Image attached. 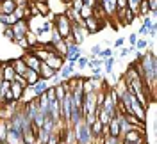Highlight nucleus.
Returning a JSON list of instances; mask_svg holds the SVG:
<instances>
[{
  "instance_id": "obj_16",
  "label": "nucleus",
  "mask_w": 157,
  "mask_h": 144,
  "mask_svg": "<svg viewBox=\"0 0 157 144\" xmlns=\"http://www.w3.org/2000/svg\"><path fill=\"white\" fill-rule=\"evenodd\" d=\"M59 73H61V80H68V78H71V75H75V66L64 64V66L59 69Z\"/></svg>"
},
{
  "instance_id": "obj_26",
  "label": "nucleus",
  "mask_w": 157,
  "mask_h": 144,
  "mask_svg": "<svg viewBox=\"0 0 157 144\" xmlns=\"http://www.w3.org/2000/svg\"><path fill=\"white\" fill-rule=\"evenodd\" d=\"M100 59H109L113 57V48H102V52H100Z\"/></svg>"
},
{
  "instance_id": "obj_23",
  "label": "nucleus",
  "mask_w": 157,
  "mask_h": 144,
  "mask_svg": "<svg viewBox=\"0 0 157 144\" xmlns=\"http://www.w3.org/2000/svg\"><path fill=\"white\" fill-rule=\"evenodd\" d=\"M114 62L116 59L114 57H109V59H104V68H105V73H113V68H114Z\"/></svg>"
},
{
  "instance_id": "obj_38",
  "label": "nucleus",
  "mask_w": 157,
  "mask_h": 144,
  "mask_svg": "<svg viewBox=\"0 0 157 144\" xmlns=\"http://www.w3.org/2000/svg\"><path fill=\"white\" fill-rule=\"evenodd\" d=\"M116 9H127V0H116Z\"/></svg>"
},
{
  "instance_id": "obj_11",
  "label": "nucleus",
  "mask_w": 157,
  "mask_h": 144,
  "mask_svg": "<svg viewBox=\"0 0 157 144\" xmlns=\"http://www.w3.org/2000/svg\"><path fill=\"white\" fill-rule=\"evenodd\" d=\"M16 9V0H0V14H13Z\"/></svg>"
},
{
  "instance_id": "obj_3",
  "label": "nucleus",
  "mask_w": 157,
  "mask_h": 144,
  "mask_svg": "<svg viewBox=\"0 0 157 144\" xmlns=\"http://www.w3.org/2000/svg\"><path fill=\"white\" fill-rule=\"evenodd\" d=\"M11 29H13V34H14V41L23 39L27 36V32H29V21L27 20H18Z\"/></svg>"
},
{
  "instance_id": "obj_31",
  "label": "nucleus",
  "mask_w": 157,
  "mask_h": 144,
  "mask_svg": "<svg viewBox=\"0 0 157 144\" xmlns=\"http://www.w3.org/2000/svg\"><path fill=\"white\" fill-rule=\"evenodd\" d=\"M88 61H89L88 57H84V55H80V57H78V61H77V64H75V66H77V68H80V69H82V68H86V66H88Z\"/></svg>"
},
{
  "instance_id": "obj_12",
  "label": "nucleus",
  "mask_w": 157,
  "mask_h": 144,
  "mask_svg": "<svg viewBox=\"0 0 157 144\" xmlns=\"http://www.w3.org/2000/svg\"><path fill=\"white\" fill-rule=\"evenodd\" d=\"M23 78H25V82H27V86H34V84H38L39 80V73L38 71H34V69H29L27 68V71L23 73Z\"/></svg>"
},
{
  "instance_id": "obj_14",
  "label": "nucleus",
  "mask_w": 157,
  "mask_h": 144,
  "mask_svg": "<svg viewBox=\"0 0 157 144\" xmlns=\"http://www.w3.org/2000/svg\"><path fill=\"white\" fill-rule=\"evenodd\" d=\"M11 64H13V68H14V71H16V75H21L23 77V73L27 71V66H25V62H23V59H13L11 61Z\"/></svg>"
},
{
  "instance_id": "obj_4",
  "label": "nucleus",
  "mask_w": 157,
  "mask_h": 144,
  "mask_svg": "<svg viewBox=\"0 0 157 144\" xmlns=\"http://www.w3.org/2000/svg\"><path fill=\"white\" fill-rule=\"evenodd\" d=\"M82 23V27L88 30V34H97V32H100V29L104 27V21H100V20L97 18H86V20H82L80 21Z\"/></svg>"
},
{
  "instance_id": "obj_36",
  "label": "nucleus",
  "mask_w": 157,
  "mask_h": 144,
  "mask_svg": "<svg viewBox=\"0 0 157 144\" xmlns=\"http://www.w3.org/2000/svg\"><path fill=\"white\" fill-rule=\"evenodd\" d=\"M125 45V39L123 38H118L116 41H113V48H120V46H123Z\"/></svg>"
},
{
  "instance_id": "obj_18",
  "label": "nucleus",
  "mask_w": 157,
  "mask_h": 144,
  "mask_svg": "<svg viewBox=\"0 0 157 144\" xmlns=\"http://www.w3.org/2000/svg\"><path fill=\"white\" fill-rule=\"evenodd\" d=\"M18 20L14 18V14H0V23L4 27H13Z\"/></svg>"
},
{
  "instance_id": "obj_25",
  "label": "nucleus",
  "mask_w": 157,
  "mask_h": 144,
  "mask_svg": "<svg viewBox=\"0 0 157 144\" xmlns=\"http://www.w3.org/2000/svg\"><path fill=\"white\" fill-rule=\"evenodd\" d=\"M134 46H136V50L143 52V50H147V48H148V41H147V39H137Z\"/></svg>"
},
{
  "instance_id": "obj_17",
  "label": "nucleus",
  "mask_w": 157,
  "mask_h": 144,
  "mask_svg": "<svg viewBox=\"0 0 157 144\" xmlns=\"http://www.w3.org/2000/svg\"><path fill=\"white\" fill-rule=\"evenodd\" d=\"M118 121H120V132H121V135L127 134L130 128H134V126H132V125H130V123L127 121V119H125V116L118 114Z\"/></svg>"
},
{
  "instance_id": "obj_1",
  "label": "nucleus",
  "mask_w": 157,
  "mask_h": 144,
  "mask_svg": "<svg viewBox=\"0 0 157 144\" xmlns=\"http://www.w3.org/2000/svg\"><path fill=\"white\" fill-rule=\"evenodd\" d=\"M88 36H89L88 30L82 27V23H71V34H70V38H71V41L75 45H80Z\"/></svg>"
},
{
  "instance_id": "obj_2",
  "label": "nucleus",
  "mask_w": 157,
  "mask_h": 144,
  "mask_svg": "<svg viewBox=\"0 0 157 144\" xmlns=\"http://www.w3.org/2000/svg\"><path fill=\"white\" fill-rule=\"evenodd\" d=\"M121 141H127V142H132V144H141L145 139H143V128H130L127 134L121 135Z\"/></svg>"
},
{
  "instance_id": "obj_32",
  "label": "nucleus",
  "mask_w": 157,
  "mask_h": 144,
  "mask_svg": "<svg viewBox=\"0 0 157 144\" xmlns=\"http://www.w3.org/2000/svg\"><path fill=\"white\" fill-rule=\"evenodd\" d=\"M59 142H61L59 135H57V134H50V137H48V141H47V144H59Z\"/></svg>"
},
{
  "instance_id": "obj_24",
  "label": "nucleus",
  "mask_w": 157,
  "mask_h": 144,
  "mask_svg": "<svg viewBox=\"0 0 157 144\" xmlns=\"http://www.w3.org/2000/svg\"><path fill=\"white\" fill-rule=\"evenodd\" d=\"M2 36L6 39H9V41H13L14 43V34H13V29L11 27H4V30H2Z\"/></svg>"
},
{
  "instance_id": "obj_7",
  "label": "nucleus",
  "mask_w": 157,
  "mask_h": 144,
  "mask_svg": "<svg viewBox=\"0 0 157 144\" xmlns=\"http://www.w3.org/2000/svg\"><path fill=\"white\" fill-rule=\"evenodd\" d=\"M23 62H25V66L29 68V69H34V71H39V66H41V61H39L32 52H27L25 55H23Z\"/></svg>"
},
{
  "instance_id": "obj_9",
  "label": "nucleus",
  "mask_w": 157,
  "mask_h": 144,
  "mask_svg": "<svg viewBox=\"0 0 157 144\" xmlns=\"http://www.w3.org/2000/svg\"><path fill=\"white\" fill-rule=\"evenodd\" d=\"M32 4H34V7L38 9L39 16H47V18H50L52 14H50V9H48V4H47V0H32Z\"/></svg>"
},
{
  "instance_id": "obj_28",
  "label": "nucleus",
  "mask_w": 157,
  "mask_h": 144,
  "mask_svg": "<svg viewBox=\"0 0 157 144\" xmlns=\"http://www.w3.org/2000/svg\"><path fill=\"white\" fill-rule=\"evenodd\" d=\"M100 52H102V43L93 45V46H91V57H98V55H100Z\"/></svg>"
},
{
  "instance_id": "obj_41",
  "label": "nucleus",
  "mask_w": 157,
  "mask_h": 144,
  "mask_svg": "<svg viewBox=\"0 0 157 144\" xmlns=\"http://www.w3.org/2000/svg\"><path fill=\"white\" fill-rule=\"evenodd\" d=\"M50 80H52V86H54V87H57L59 84H61V77H57V75H56V77H52Z\"/></svg>"
},
{
  "instance_id": "obj_13",
  "label": "nucleus",
  "mask_w": 157,
  "mask_h": 144,
  "mask_svg": "<svg viewBox=\"0 0 157 144\" xmlns=\"http://www.w3.org/2000/svg\"><path fill=\"white\" fill-rule=\"evenodd\" d=\"M11 94H13V100L14 102H20L21 100V96H23V91H25V87L16 84V82H11Z\"/></svg>"
},
{
  "instance_id": "obj_42",
  "label": "nucleus",
  "mask_w": 157,
  "mask_h": 144,
  "mask_svg": "<svg viewBox=\"0 0 157 144\" xmlns=\"http://www.w3.org/2000/svg\"><path fill=\"white\" fill-rule=\"evenodd\" d=\"M118 55H120V57H127V55H128V50H127V48L120 50V52H118Z\"/></svg>"
},
{
  "instance_id": "obj_35",
  "label": "nucleus",
  "mask_w": 157,
  "mask_h": 144,
  "mask_svg": "<svg viewBox=\"0 0 157 144\" xmlns=\"http://www.w3.org/2000/svg\"><path fill=\"white\" fill-rule=\"evenodd\" d=\"M13 82H16V84H20V86H27V82H25V78L21 77V75H16V77H14V80H13Z\"/></svg>"
},
{
  "instance_id": "obj_19",
  "label": "nucleus",
  "mask_w": 157,
  "mask_h": 144,
  "mask_svg": "<svg viewBox=\"0 0 157 144\" xmlns=\"http://www.w3.org/2000/svg\"><path fill=\"white\" fill-rule=\"evenodd\" d=\"M136 18H137V14L134 13V11L125 9L123 11V23H121V25H130V23H134V20Z\"/></svg>"
},
{
  "instance_id": "obj_37",
  "label": "nucleus",
  "mask_w": 157,
  "mask_h": 144,
  "mask_svg": "<svg viewBox=\"0 0 157 144\" xmlns=\"http://www.w3.org/2000/svg\"><path fill=\"white\" fill-rule=\"evenodd\" d=\"M82 4H84V6H88V7H97L98 0H82Z\"/></svg>"
},
{
  "instance_id": "obj_8",
  "label": "nucleus",
  "mask_w": 157,
  "mask_h": 144,
  "mask_svg": "<svg viewBox=\"0 0 157 144\" xmlns=\"http://www.w3.org/2000/svg\"><path fill=\"white\" fill-rule=\"evenodd\" d=\"M107 135L111 137H120L121 139V132H120V121H118V116H114L107 125Z\"/></svg>"
},
{
  "instance_id": "obj_27",
  "label": "nucleus",
  "mask_w": 157,
  "mask_h": 144,
  "mask_svg": "<svg viewBox=\"0 0 157 144\" xmlns=\"http://www.w3.org/2000/svg\"><path fill=\"white\" fill-rule=\"evenodd\" d=\"M14 43H16V45L21 48V50H25V52H29V50H30L29 43H27V39H25V38H23V39H18V41H14Z\"/></svg>"
},
{
  "instance_id": "obj_29",
  "label": "nucleus",
  "mask_w": 157,
  "mask_h": 144,
  "mask_svg": "<svg viewBox=\"0 0 157 144\" xmlns=\"http://www.w3.org/2000/svg\"><path fill=\"white\" fill-rule=\"evenodd\" d=\"M64 94H66V91H64L61 86L56 87V100H57V102H61V100L64 98Z\"/></svg>"
},
{
  "instance_id": "obj_20",
  "label": "nucleus",
  "mask_w": 157,
  "mask_h": 144,
  "mask_svg": "<svg viewBox=\"0 0 157 144\" xmlns=\"http://www.w3.org/2000/svg\"><path fill=\"white\" fill-rule=\"evenodd\" d=\"M100 144H121V139L120 137H111V135H104L100 141Z\"/></svg>"
},
{
  "instance_id": "obj_34",
  "label": "nucleus",
  "mask_w": 157,
  "mask_h": 144,
  "mask_svg": "<svg viewBox=\"0 0 157 144\" xmlns=\"http://www.w3.org/2000/svg\"><path fill=\"white\" fill-rule=\"evenodd\" d=\"M30 0H16V7H21V9H25V7H29Z\"/></svg>"
},
{
  "instance_id": "obj_6",
  "label": "nucleus",
  "mask_w": 157,
  "mask_h": 144,
  "mask_svg": "<svg viewBox=\"0 0 157 144\" xmlns=\"http://www.w3.org/2000/svg\"><path fill=\"white\" fill-rule=\"evenodd\" d=\"M45 64H47V66H50L54 71H59L61 68L64 66V57L57 55L56 52H54V54H48V57H47V61H45Z\"/></svg>"
},
{
  "instance_id": "obj_30",
  "label": "nucleus",
  "mask_w": 157,
  "mask_h": 144,
  "mask_svg": "<svg viewBox=\"0 0 157 144\" xmlns=\"http://www.w3.org/2000/svg\"><path fill=\"white\" fill-rule=\"evenodd\" d=\"M45 94H47V98H48L50 102H54V100H56V87L48 86V89H47V93H45Z\"/></svg>"
},
{
  "instance_id": "obj_43",
  "label": "nucleus",
  "mask_w": 157,
  "mask_h": 144,
  "mask_svg": "<svg viewBox=\"0 0 157 144\" xmlns=\"http://www.w3.org/2000/svg\"><path fill=\"white\" fill-rule=\"evenodd\" d=\"M102 43H104V45H107V46H111V45H113V41H111V39H104Z\"/></svg>"
},
{
  "instance_id": "obj_22",
  "label": "nucleus",
  "mask_w": 157,
  "mask_h": 144,
  "mask_svg": "<svg viewBox=\"0 0 157 144\" xmlns=\"http://www.w3.org/2000/svg\"><path fill=\"white\" fill-rule=\"evenodd\" d=\"M78 14H80V20L91 18V16H93V7H88V6H82V7H80V11H78Z\"/></svg>"
},
{
  "instance_id": "obj_33",
  "label": "nucleus",
  "mask_w": 157,
  "mask_h": 144,
  "mask_svg": "<svg viewBox=\"0 0 157 144\" xmlns=\"http://www.w3.org/2000/svg\"><path fill=\"white\" fill-rule=\"evenodd\" d=\"M148 2V9H150V13H155L157 11V0H147Z\"/></svg>"
},
{
  "instance_id": "obj_39",
  "label": "nucleus",
  "mask_w": 157,
  "mask_h": 144,
  "mask_svg": "<svg viewBox=\"0 0 157 144\" xmlns=\"http://www.w3.org/2000/svg\"><path fill=\"white\" fill-rule=\"evenodd\" d=\"M125 41H128V45H132V46H134V45H136V41H137V34H130Z\"/></svg>"
},
{
  "instance_id": "obj_5",
  "label": "nucleus",
  "mask_w": 157,
  "mask_h": 144,
  "mask_svg": "<svg viewBox=\"0 0 157 144\" xmlns=\"http://www.w3.org/2000/svg\"><path fill=\"white\" fill-rule=\"evenodd\" d=\"M14 77H16V71H14L13 64H11V61H4V62H2V73H0V78L6 80V82H13Z\"/></svg>"
},
{
  "instance_id": "obj_15",
  "label": "nucleus",
  "mask_w": 157,
  "mask_h": 144,
  "mask_svg": "<svg viewBox=\"0 0 157 144\" xmlns=\"http://www.w3.org/2000/svg\"><path fill=\"white\" fill-rule=\"evenodd\" d=\"M47 89H48V84H47L45 80H39L38 84H34V86H32V93H34V96L38 98V96L45 94V93H47Z\"/></svg>"
},
{
  "instance_id": "obj_10",
  "label": "nucleus",
  "mask_w": 157,
  "mask_h": 144,
  "mask_svg": "<svg viewBox=\"0 0 157 144\" xmlns=\"http://www.w3.org/2000/svg\"><path fill=\"white\" fill-rule=\"evenodd\" d=\"M38 73H39V78H41V80L48 82L52 77H56V73H57V71H54L50 66H47L45 62H41V66H39V71H38Z\"/></svg>"
},
{
  "instance_id": "obj_21",
  "label": "nucleus",
  "mask_w": 157,
  "mask_h": 144,
  "mask_svg": "<svg viewBox=\"0 0 157 144\" xmlns=\"http://www.w3.org/2000/svg\"><path fill=\"white\" fill-rule=\"evenodd\" d=\"M25 39H27V43H29V46L30 48H34L36 45H39V39H38V36L34 34V32H27V36H25Z\"/></svg>"
},
{
  "instance_id": "obj_44",
  "label": "nucleus",
  "mask_w": 157,
  "mask_h": 144,
  "mask_svg": "<svg viewBox=\"0 0 157 144\" xmlns=\"http://www.w3.org/2000/svg\"><path fill=\"white\" fill-rule=\"evenodd\" d=\"M0 86H2V80H0Z\"/></svg>"
},
{
  "instance_id": "obj_40",
  "label": "nucleus",
  "mask_w": 157,
  "mask_h": 144,
  "mask_svg": "<svg viewBox=\"0 0 157 144\" xmlns=\"http://www.w3.org/2000/svg\"><path fill=\"white\" fill-rule=\"evenodd\" d=\"M137 36H148V29L141 25V27H139V30H137Z\"/></svg>"
}]
</instances>
